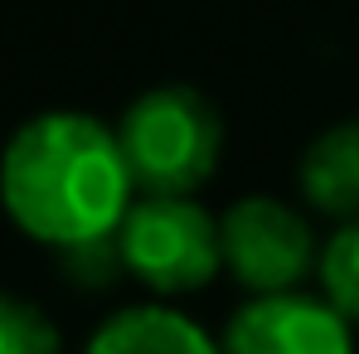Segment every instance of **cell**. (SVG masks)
<instances>
[{"instance_id": "obj_1", "label": "cell", "mask_w": 359, "mask_h": 354, "mask_svg": "<svg viewBox=\"0 0 359 354\" xmlns=\"http://www.w3.org/2000/svg\"><path fill=\"white\" fill-rule=\"evenodd\" d=\"M0 204L15 229L49 247L112 238L136 204L117 126L88 112H39L0 151Z\"/></svg>"}, {"instance_id": "obj_2", "label": "cell", "mask_w": 359, "mask_h": 354, "mask_svg": "<svg viewBox=\"0 0 359 354\" xmlns=\"http://www.w3.org/2000/svg\"><path fill=\"white\" fill-rule=\"evenodd\" d=\"M117 136L136 194H194L224 156V117L189 83L146 88L121 112Z\"/></svg>"}, {"instance_id": "obj_3", "label": "cell", "mask_w": 359, "mask_h": 354, "mask_svg": "<svg viewBox=\"0 0 359 354\" xmlns=\"http://www.w3.org/2000/svg\"><path fill=\"white\" fill-rule=\"evenodd\" d=\"M117 252L151 296L204 292L224 272L219 219L189 194H141L117 229Z\"/></svg>"}, {"instance_id": "obj_4", "label": "cell", "mask_w": 359, "mask_h": 354, "mask_svg": "<svg viewBox=\"0 0 359 354\" xmlns=\"http://www.w3.org/2000/svg\"><path fill=\"white\" fill-rule=\"evenodd\" d=\"M219 243H224V272L248 296L297 292L311 272H320V243L306 214L272 194H248L229 204L219 214Z\"/></svg>"}, {"instance_id": "obj_5", "label": "cell", "mask_w": 359, "mask_h": 354, "mask_svg": "<svg viewBox=\"0 0 359 354\" xmlns=\"http://www.w3.org/2000/svg\"><path fill=\"white\" fill-rule=\"evenodd\" d=\"M224 354H355V325L330 296L267 292L229 315Z\"/></svg>"}, {"instance_id": "obj_6", "label": "cell", "mask_w": 359, "mask_h": 354, "mask_svg": "<svg viewBox=\"0 0 359 354\" xmlns=\"http://www.w3.org/2000/svg\"><path fill=\"white\" fill-rule=\"evenodd\" d=\"M88 354H224V345L209 330H199V320H189L184 311L165 301H146L107 315L93 330Z\"/></svg>"}, {"instance_id": "obj_7", "label": "cell", "mask_w": 359, "mask_h": 354, "mask_svg": "<svg viewBox=\"0 0 359 354\" xmlns=\"http://www.w3.org/2000/svg\"><path fill=\"white\" fill-rule=\"evenodd\" d=\"M297 179H301V199L316 214L340 219V224L359 219V117L325 126L306 146Z\"/></svg>"}, {"instance_id": "obj_8", "label": "cell", "mask_w": 359, "mask_h": 354, "mask_svg": "<svg viewBox=\"0 0 359 354\" xmlns=\"http://www.w3.org/2000/svg\"><path fill=\"white\" fill-rule=\"evenodd\" d=\"M0 354H63V340L34 301L0 292Z\"/></svg>"}, {"instance_id": "obj_9", "label": "cell", "mask_w": 359, "mask_h": 354, "mask_svg": "<svg viewBox=\"0 0 359 354\" xmlns=\"http://www.w3.org/2000/svg\"><path fill=\"white\" fill-rule=\"evenodd\" d=\"M320 282L325 296L350 315V325H359V219L340 224V233L320 247Z\"/></svg>"}]
</instances>
